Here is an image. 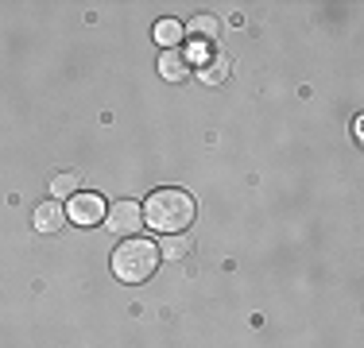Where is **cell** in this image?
<instances>
[{
    "instance_id": "obj_1",
    "label": "cell",
    "mask_w": 364,
    "mask_h": 348,
    "mask_svg": "<svg viewBox=\"0 0 364 348\" xmlns=\"http://www.w3.org/2000/svg\"><path fill=\"white\" fill-rule=\"evenodd\" d=\"M144 224L163 236H175V232L194 224V197L182 194V190H155L144 205Z\"/></svg>"
},
{
    "instance_id": "obj_2",
    "label": "cell",
    "mask_w": 364,
    "mask_h": 348,
    "mask_svg": "<svg viewBox=\"0 0 364 348\" xmlns=\"http://www.w3.org/2000/svg\"><path fill=\"white\" fill-rule=\"evenodd\" d=\"M159 267V248L151 240H140V236H128L112 251V275L120 278L124 286H140L155 275Z\"/></svg>"
},
{
    "instance_id": "obj_3",
    "label": "cell",
    "mask_w": 364,
    "mask_h": 348,
    "mask_svg": "<svg viewBox=\"0 0 364 348\" xmlns=\"http://www.w3.org/2000/svg\"><path fill=\"white\" fill-rule=\"evenodd\" d=\"M105 229L117 236H136V229H144V209L136 202H117L105 209Z\"/></svg>"
},
{
    "instance_id": "obj_4",
    "label": "cell",
    "mask_w": 364,
    "mask_h": 348,
    "mask_svg": "<svg viewBox=\"0 0 364 348\" xmlns=\"http://www.w3.org/2000/svg\"><path fill=\"white\" fill-rule=\"evenodd\" d=\"M66 221H74V224H101V221H105V202H101V194H74L70 205H66Z\"/></svg>"
},
{
    "instance_id": "obj_5",
    "label": "cell",
    "mask_w": 364,
    "mask_h": 348,
    "mask_svg": "<svg viewBox=\"0 0 364 348\" xmlns=\"http://www.w3.org/2000/svg\"><path fill=\"white\" fill-rule=\"evenodd\" d=\"M31 224H36L39 232H58V229L66 224L63 202H43V205L36 209V217H31Z\"/></svg>"
},
{
    "instance_id": "obj_6",
    "label": "cell",
    "mask_w": 364,
    "mask_h": 348,
    "mask_svg": "<svg viewBox=\"0 0 364 348\" xmlns=\"http://www.w3.org/2000/svg\"><path fill=\"white\" fill-rule=\"evenodd\" d=\"M159 74L167 77V82H186L190 58L182 55V50H163V55H159Z\"/></svg>"
},
{
    "instance_id": "obj_7",
    "label": "cell",
    "mask_w": 364,
    "mask_h": 348,
    "mask_svg": "<svg viewBox=\"0 0 364 348\" xmlns=\"http://www.w3.org/2000/svg\"><path fill=\"white\" fill-rule=\"evenodd\" d=\"M182 31H186V39H194V43H213L221 35V23H218V16H194Z\"/></svg>"
},
{
    "instance_id": "obj_8",
    "label": "cell",
    "mask_w": 364,
    "mask_h": 348,
    "mask_svg": "<svg viewBox=\"0 0 364 348\" xmlns=\"http://www.w3.org/2000/svg\"><path fill=\"white\" fill-rule=\"evenodd\" d=\"M178 39H186V31H182L178 20H159V23H155V43H159V47L175 50Z\"/></svg>"
},
{
    "instance_id": "obj_9",
    "label": "cell",
    "mask_w": 364,
    "mask_h": 348,
    "mask_svg": "<svg viewBox=\"0 0 364 348\" xmlns=\"http://www.w3.org/2000/svg\"><path fill=\"white\" fill-rule=\"evenodd\" d=\"M198 77H202L205 85H218V82H225V77H229V58H210V62H205L202 70H198Z\"/></svg>"
},
{
    "instance_id": "obj_10",
    "label": "cell",
    "mask_w": 364,
    "mask_h": 348,
    "mask_svg": "<svg viewBox=\"0 0 364 348\" xmlns=\"http://www.w3.org/2000/svg\"><path fill=\"white\" fill-rule=\"evenodd\" d=\"M50 194H58V197H74V194H77V174H58V178L50 182Z\"/></svg>"
},
{
    "instance_id": "obj_11",
    "label": "cell",
    "mask_w": 364,
    "mask_h": 348,
    "mask_svg": "<svg viewBox=\"0 0 364 348\" xmlns=\"http://www.w3.org/2000/svg\"><path fill=\"white\" fill-rule=\"evenodd\" d=\"M159 256H167V259H178V256H186V244L171 236L167 244H163V251H159Z\"/></svg>"
}]
</instances>
